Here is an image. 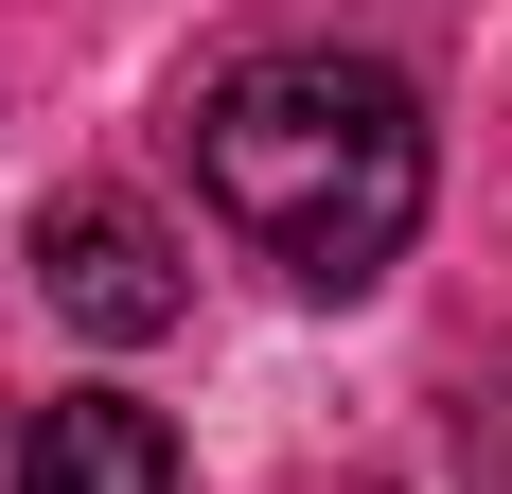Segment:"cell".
Here are the masks:
<instances>
[{
	"label": "cell",
	"instance_id": "obj_2",
	"mask_svg": "<svg viewBox=\"0 0 512 494\" xmlns=\"http://www.w3.org/2000/svg\"><path fill=\"white\" fill-rule=\"evenodd\" d=\"M36 283H53V318L106 336V353H142V336L195 318V265H177V230H159L142 195H53L36 212Z\"/></svg>",
	"mask_w": 512,
	"mask_h": 494
},
{
	"label": "cell",
	"instance_id": "obj_3",
	"mask_svg": "<svg viewBox=\"0 0 512 494\" xmlns=\"http://www.w3.org/2000/svg\"><path fill=\"white\" fill-rule=\"evenodd\" d=\"M0 494H177V424L142 389H53L0 459Z\"/></svg>",
	"mask_w": 512,
	"mask_h": 494
},
{
	"label": "cell",
	"instance_id": "obj_1",
	"mask_svg": "<svg viewBox=\"0 0 512 494\" xmlns=\"http://www.w3.org/2000/svg\"><path fill=\"white\" fill-rule=\"evenodd\" d=\"M177 142H195L212 230L248 247L265 283H301V300H371V283L424 247V195H442L424 89L389 71V53H354V36H265V53H230Z\"/></svg>",
	"mask_w": 512,
	"mask_h": 494
},
{
	"label": "cell",
	"instance_id": "obj_4",
	"mask_svg": "<svg viewBox=\"0 0 512 494\" xmlns=\"http://www.w3.org/2000/svg\"><path fill=\"white\" fill-rule=\"evenodd\" d=\"M460 459L512 494V353H477V371H460Z\"/></svg>",
	"mask_w": 512,
	"mask_h": 494
}]
</instances>
